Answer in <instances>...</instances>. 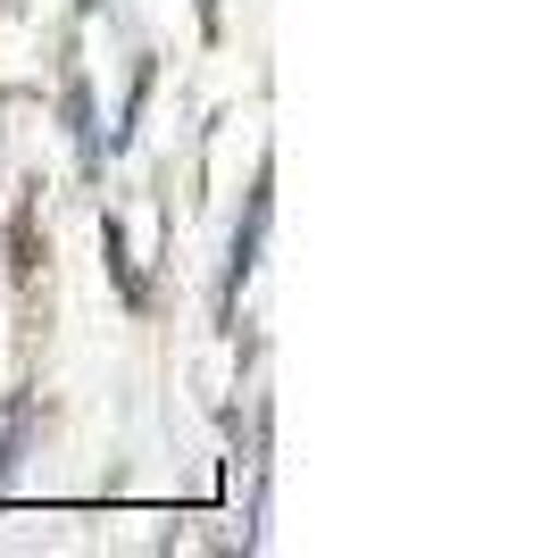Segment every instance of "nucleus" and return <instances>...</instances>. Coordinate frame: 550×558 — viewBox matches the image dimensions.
<instances>
[{"instance_id": "nucleus-3", "label": "nucleus", "mask_w": 550, "mask_h": 558, "mask_svg": "<svg viewBox=\"0 0 550 558\" xmlns=\"http://www.w3.org/2000/svg\"><path fill=\"white\" fill-rule=\"evenodd\" d=\"M201 25H208V34H217V0H201Z\"/></svg>"}, {"instance_id": "nucleus-2", "label": "nucleus", "mask_w": 550, "mask_h": 558, "mask_svg": "<svg viewBox=\"0 0 550 558\" xmlns=\"http://www.w3.org/2000/svg\"><path fill=\"white\" fill-rule=\"evenodd\" d=\"M68 125H75V142H84V167H100V134H92V93H84V75H68Z\"/></svg>"}, {"instance_id": "nucleus-1", "label": "nucleus", "mask_w": 550, "mask_h": 558, "mask_svg": "<svg viewBox=\"0 0 550 558\" xmlns=\"http://www.w3.org/2000/svg\"><path fill=\"white\" fill-rule=\"evenodd\" d=\"M259 242H267V175L251 184V217L234 226V258H226V301H234V283L259 267Z\"/></svg>"}]
</instances>
